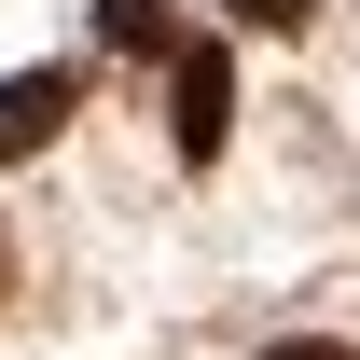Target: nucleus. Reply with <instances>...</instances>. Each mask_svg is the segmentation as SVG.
Returning <instances> with one entry per match:
<instances>
[{"mask_svg":"<svg viewBox=\"0 0 360 360\" xmlns=\"http://www.w3.org/2000/svg\"><path fill=\"white\" fill-rule=\"evenodd\" d=\"M167 139L194 153V167L236 139V56H222V42H180V56H167Z\"/></svg>","mask_w":360,"mask_h":360,"instance_id":"f257e3e1","label":"nucleus"},{"mask_svg":"<svg viewBox=\"0 0 360 360\" xmlns=\"http://www.w3.org/2000/svg\"><path fill=\"white\" fill-rule=\"evenodd\" d=\"M305 14H319V0H236V28H277V42H291Z\"/></svg>","mask_w":360,"mask_h":360,"instance_id":"20e7f679","label":"nucleus"},{"mask_svg":"<svg viewBox=\"0 0 360 360\" xmlns=\"http://www.w3.org/2000/svg\"><path fill=\"white\" fill-rule=\"evenodd\" d=\"M0 291H14V236H0Z\"/></svg>","mask_w":360,"mask_h":360,"instance_id":"423d86ee","label":"nucleus"},{"mask_svg":"<svg viewBox=\"0 0 360 360\" xmlns=\"http://www.w3.org/2000/svg\"><path fill=\"white\" fill-rule=\"evenodd\" d=\"M70 97H84L70 70H14V84H0V167H14V153H42V139L70 125Z\"/></svg>","mask_w":360,"mask_h":360,"instance_id":"f03ea898","label":"nucleus"},{"mask_svg":"<svg viewBox=\"0 0 360 360\" xmlns=\"http://www.w3.org/2000/svg\"><path fill=\"white\" fill-rule=\"evenodd\" d=\"M97 42H111V56H153V42H180V14H167V0H97Z\"/></svg>","mask_w":360,"mask_h":360,"instance_id":"7ed1b4c3","label":"nucleus"},{"mask_svg":"<svg viewBox=\"0 0 360 360\" xmlns=\"http://www.w3.org/2000/svg\"><path fill=\"white\" fill-rule=\"evenodd\" d=\"M264 360H360V347H333V333H291V347H264Z\"/></svg>","mask_w":360,"mask_h":360,"instance_id":"39448f33","label":"nucleus"}]
</instances>
